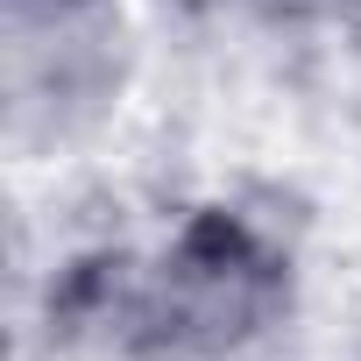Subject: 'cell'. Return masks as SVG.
I'll return each instance as SVG.
<instances>
[{
    "instance_id": "cell-3",
    "label": "cell",
    "mask_w": 361,
    "mask_h": 361,
    "mask_svg": "<svg viewBox=\"0 0 361 361\" xmlns=\"http://www.w3.org/2000/svg\"><path fill=\"white\" fill-rule=\"evenodd\" d=\"M283 8H312V0H283Z\"/></svg>"
},
{
    "instance_id": "cell-1",
    "label": "cell",
    "mask_w": 361,
    "mask_h": 361,
    "mask_svg": "<svg viewBox=\"0 0 361 361\" xmlns=\"http://www.w3.org/2000/svg\"><path fill=\"white\" fill-rule=\"evenodd\" d=\"M114 298L142 361H255L298 319V248L262 213L199 199L114 241Z\"/></svg>"
},
{
    "instance_id": "cell-2",
    "label": "cell",
    "mask_w": 361,
    "mask_h": 361,
    "mask_svg": "<svg viewBox=\"0 0 361 361\" xmlns=\"http://www.w3.org/2000/svg\"><path fill=\"white\" fill-rule=\"evenodd\" d=\"M142 22L128 0H0V135L15 163L92 149L135 99Z\"/></svg>"
}]
</instances>
